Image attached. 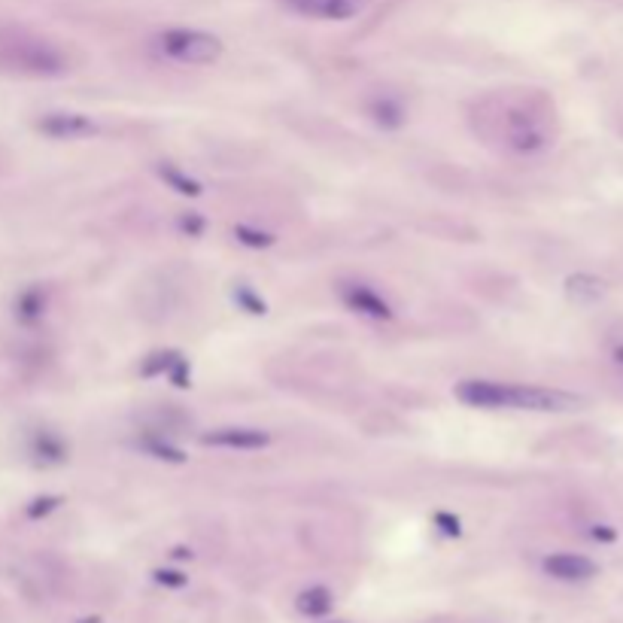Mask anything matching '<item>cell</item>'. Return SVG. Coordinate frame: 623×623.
<instances>
[{
  "instance_id": "9c48e42d",
  "label": "cell",
  "mask_w": 623,
  "mask_h": 623,
  "mask_svg": "<svg viewBox=\"0 0 623 623\" xmlns=\"http://www.w3.org/2000/svg\"><path fill=\"white\" fill-rule=\"evenodd\" d=\"M544 572L560 578V581H584L596 575V563H590L587 557L578 554H554L544 560Z\"/></svg>"
},
{
  "instance_id": "8fae6325",
  "label": "cell",
  "mask_w": 623,
  "mask_h": 623,
  "mask_svg": "<svg viewBox=\"0 0 623 623\" xmlns=\"http://www.w3.org/2000/svg\"><path fill=\"white\" fill-rule=\"evenodd\" d=\"M566 295L578 304H593L605 295V280H599L593 274H572L566 280Z\"/></svg>"
},
{
  "instance_id": "8992f818",
  "label": "cell",
  "mask_w": 623,
  "mask_h": 623,
  "mask_svg": "<svg viewBox=\"0 0 623 623\" xmlns=\"http://www.w3.org/2000/svg\"><path fill=\"white\" fill-rule=\"evenodd\" d=\"M341 301L347 304V310L368 320H389L393 317V304H389L374 286L365 283H344L341 286Z\"/></svg>"
},
{
  "instance_id": "7c38bea8",
  "label": "cell",
  "mask_w": 623,
  "mask_h": 623,
  "mask_svg": "<svg viewBox=\"0 0 623 623\" xmlns=\"http://www.w3.org/2000/svg\"><path fill=\"white\" fill-rule=\"evenodd\" d=\"M593 535H596V538L611 541V538H614V529H608V526H596V529H593Z\"/></svg>"
},
{
  "instance_id": "52a82bcc",
  "label": "cell",
  "mask_w": 623,
  "mask_h": 623,
  "mask_svg": "<svg viewBox=\"0 0 623 623\" xmlns=\"http://www.w3.org/2000/svg\"><path fill=\"white\" fill-rule=\"evenodd\" d=\"M201 441L219 450H265L271 444V435L256 426H222L210 429Z\"/></svg>"
},
{
  "instance_id": "5b68a950",
  "label": "cell",
  "mask_w": 623,
  "mask_h": 623,
  "mask_svg": "<svg viewBox=\"0 0 623 623\" xmlns=\"http://www.w3.org/2000/svg\"><path fill=\"white\" fill-rule=\"evenodd\" d=\"M277 4L301 19L317 22H350L362 13V0H277Z\"/></svg>"
},
{
  "instance_id": "4fadbf2b",
  "label": "cell",
  "mask_w": 623,
  "mask_h": 623,
  "mask_svg": "<svg viewBox=\"0 0 623 623\" xmlns=\"http://www.w3.org/2000/svg\"><path fill=\"white\" fill-rule=\"evenodd\" d=\"M614 359H617V362H620V365H623V344H620V347H617V350H614Z\"/></svg>"
},
{
  "instance_id": "30bf717a",
  "label": "cell",
  "mask_w": 623,
  "mask_h": 623,
  "mask_svg": "<svg viewBox=\"0 0 623 623\" xmlns=\"http://www.w3.org/2000/svg\"><path fill=\"white\" fill-rule=\"evenodd\" d=\"M365 113H368L371 122L380 125V128H402V125H405V116H408L405 107H402L396 98H389V95L371 98L368 107H365Z\"/></svg>"
},
{
  "instance_id": "277c9868",
  "label": "cell",
  "mask_w": 623,
  "mask_h": 623,
  "mask_svg": "<svg viewBox=\"0 0 623 623\" xmlns=\"http://www.w3.org/2000/svg\"><path fill=\"white\" fill-rule=\"evenodd\" d=\"M159 49L177 61V64H189V67H204L222 58L225 46L216 34L201 31V28H168L159 37Z\"/></svg>"
},
{
  "instance_id": "7a4b0ae2",
  "label": "cell",
  "mask_w": 623,
  "mask_h": 623,
  "mask_svg": "<svg viewBox=\"0 0 623 623\" xmlns=\"http://www.w3.org/2000/svg\"><path fill=\"white\" fill-rule=\"evenodd\" d=\"M0 70L34 80H52L70 70L61 46L22 28H0Z\"/></svg>"
},
{
  "instance_id": "6da1fadb",
  "label": "cell",
  "mask_w": 623,
  "mask_h": 623,
  "mask_svg": "<svg viewBox=\"0 0 623 623\" xmlns=\"http://www.w3.org/2000/svg\"><path fill=\"white\" fill-rule=\"evenodd\" d=\"M456 399L481 411H569L581 405L578 396L563 389L505 380H462L456 386Z\"/></svg>"
},
{
  "instance_id": "3957f363",
  "label": "cell",
  "mask_w": 623,
  "mask_h": 623,
  "mask_svg": "<svg viewBox=\"0 0 623 623\" xmlns=\"http://www.w3.org/2000/svg\"><path fill=\"white\" fill-rule=\"evenodd\" d=\"M484 125L490 134L496 131L502 146H508L511 152H520V155H535L551 143L544 116L526 101H499L496 107L487 101L484 104Z\"/></svg>"
},
{
  "instance_id": "ba28073f",
  "label": "cell",
  "mask_w": 623,
  "mask_h": 623,
  "mask_svg": "<svg viewBox=\"0 0 623 623\" xmlns=\"http://www.w3.org/2000/svg\"><path fill=\"white\" fill-rule=\"evenodd\" d=\"M37 128L55 140H76V137H89L98 131V125L83 113H46L37 122Z\"/></svg>"
}]
</instances>
